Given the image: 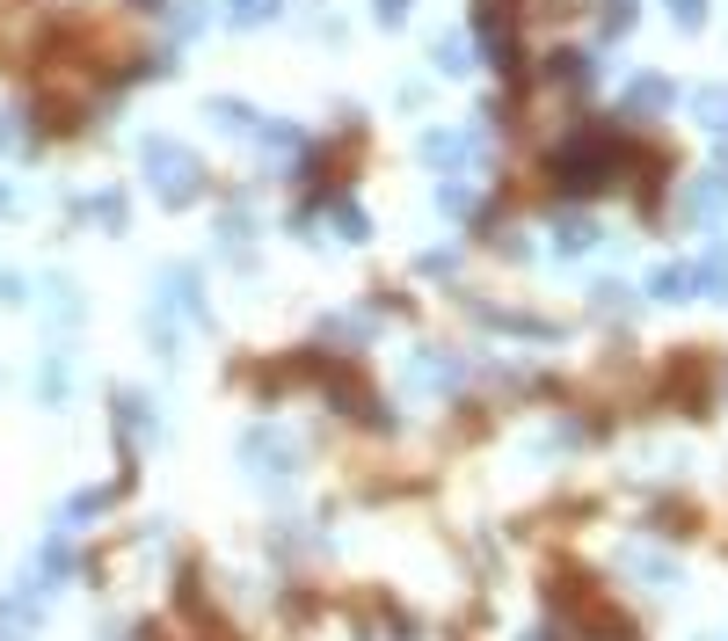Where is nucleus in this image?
Wrapping results in <instances>:
<instances>
[{"label":"nucleus","mask_w":728,"mask_h":641,"mask_svg":"<svg viewBox=\"0 0 728 641\" xmlns=\"http://www.w3.org/2000/svg\"><path fill=\"white\" fill-rule=\"evenodd\" d=\"M117 423H124V438H153V416H146V401L139 394H117Z\"/></svg>","instance_id":"8"},{"label":"nucleus","mask_w":728,"mask_h":641,"mask_svg":"<svg viewBox=\"0 0 728 641\" xmlns=\"http://www.w3.org/2000/svg\"><path fill=\"white\" fill-rule=\"evenodd\" d=\"M139 168L153 175L161 204H190L197 190H204V168H197V153H190V147H175V139H146V147H139Z\"/></svg>","instance_id":"1"},{"label":"nucleus","mask_w":728,"mask_h":641,"mask_svg":"<svg viewBox=\"0 0 728 641\" xmlns=\"http://www.w3.org/2000/svg\"><path fill=\"white\" fill-rule=\"evenodd\" d=\"M0 204H8V190H0Z\"/></svg>","instance_id":"18"},{"label":"nucleus","mask_w":728,"mask_h":641,"mask_svg":"<svg viewBox=\"0 0 728 641\" xmlns=\"http://www.w3.org/2000/svg\"><path fill=\"white\" fill-rule=\"evenodd\" d=\"M437 66H444V74H466V45H460V37H444V45H437Z\"/></svg>","instance_id":"14"},{"label":"nucleus","mask_w":728,"mask_h":641,"mask_svg":"<svg viewBox=\"0 0 728 641\" xmlns=\"http://www.w3.org/2000/svg\"><path fill=\"white\" fill-rule=\"evenodd\" d=\"M649 292L655 299H685V292H692V271H685V263H663V271L649 277Z\"/></svg>","instance_id":"9"},{"label":"nucleus","mask_w":728,"mask_h":641,"mask_svg":"<svg viewBox=\"0 0 728 641\" xmlns=\"http://www.w3.org/2000/svg\"><path fill=\"white\" fill-rule=\"evenodd\" d=\"M336 234L342 241H364V212L357 204H336Z\"/></svg>","instance_id":"13"},{"label":"nucleus","mask_w":728,"mask_h":641,"mask_svg":"<svg viewBox=\"0 0 728 641\" xmlns=\"http://www.w3.org/2000/svg\"><path fill=\"white\" fill-rule=\"evenodd\" d=\"M670 15H678V29H700L706 23V0H670Z\"/></svg>","instance_id":"15"},{"label":"nucleus","mask_w":728,"mask_h":641,"mask_svg":"<svg viewBox=\"0 0 728 641\" xmlns=\"http://www.w3.org/2000/svg\"><path fill=\"white\" fill-rule=\"evenodd\" d=\"M590 241H598V226H590V219H576V212L554 219V248H561V255H576V248H590Z\"/></svg>","instance_id":"7"},{"label":"nucleus","mask_w":728,"mask_h":641,"mask_svg":"<svg viewBox=\"0 0 728 641\" xmlns=\"http://www.w3.org/2000/svg\"><path fill=\"white\" fill-rule=\"evenodd\" d=\"M692 292H706V299H728V248H714L700 271H692Z\"/></svg>","instance_id":"6"},{"label":"nucleus","mask_w":728,"mask_h":641,"mask_svg":"<svg viewBox=\"0 0 728 641\" xmlns=\"http://www.w3.org/2000/svg\"><path fill=\"white\" fill-rule=\"evenodd\" d=\"M554 183H561V190H576V198L605 190V183H612V147H605V139H576V147H561L554 153Z\"/></svg>","instance_id":"2"},{"label":"nucleus","mask_w":728,"mask_h":641,"mask_svg":"<svg viewBox=\"0 0 728 641\" xmlns=\"http://www.w3.org/2000/svg\"><path fill=\"white\" fill-rule=\"evenodd\" d=\"M241 452H248V460H263V474H269V481H285V474H291V444L277 438V430H248V438H241Z\"/></svg>","instance_id":"3"},{"label":"nucleus","mask_w":728,"mask_h":641,"mask_svg":"<svg viewBox=\"0 0 728 641\" xmlns=\"http://www.w3.org/2000/svg\"><path fill=\"white\" fill-rule=\"evenodd\" d=\"M525 641H561V634H554V627H532V634H525Z\"/></svg>","instance_id":"17"},{"label":"nucleus","mask_w":728,"mask_h":641,"mask_svg":"<svg viewBox=\"0 0 728 641\" xmlns=\"http://www.w3.org/2000/svg\"><path fill=\"white\" fill-rule=\"evenodd\" d=\"M285 0H234V23H269Z\"/></svg>","instance_id":"12"},{"label":"nucleus","mask_w":728,"mask_h":641,"mask_svg":"<svg viewBox=\"0 0 728 641\" xmlns=\"http://www.w3.org/2000/svg\"><path fill=\"white\" fill-rule=\"evenodd\" d=\"M474 147H481L474 131H430V139H423V161H430V168H460Z\"/></svg>","instance_id":"4"},{"label":"nucleus","mask_w":728,"mask_h":641,"mask_svg":"<svg viewBox=\"0 0 728 641\" xmlns=\"http://www.w3.org/2000/svg\"><path fill=\"white\" fill-rule=\"evenodd\" d=\"M670 102H678V88H670L663 74H641V80L627 88V110H641V117H655V110H670Z\"/></svg>","instance_id":"5"},{"label":"nucleus","mask_w":728,"mask_h":641,"mask_svg":"<svg viewBox=\"0 0 728 641\" xmlns=\"http://www.w3.org/2000/svg\"><path fill=\"white\" fill-rule=\"evenodd\" d=\"M401 15H409V0H379V23H387V29L401 23Z\"/></svg>","instance_id":"16"},{"label":"nucleus","mask_w":728,"mask_h":641,"mask_svg":"<svg viewBox=\"0 0 728 641\" xmlns=\"http://www.w3.org/2000/svg\"><path fill=\"white\" fill-rule=\"evenodd\" d=\"M409 379H415V387H452V379H460V365H452V357H415Z\"/></svg>","instance_id":"10"},{"label":"nucleus","mask_w":728,"mask_h":641,"mask_svg":"<svg viewBox=\"0 0 728 641\" xmlns=\"http://www.w3.org/2000/svg\"><path fill=\"white\" fill-rule=\"evenodd\" d=\"M598 29H605V37H627L633 29V0H612L605 15H598Z\"/></svg>","instance_id":"11"}]
</instances>
